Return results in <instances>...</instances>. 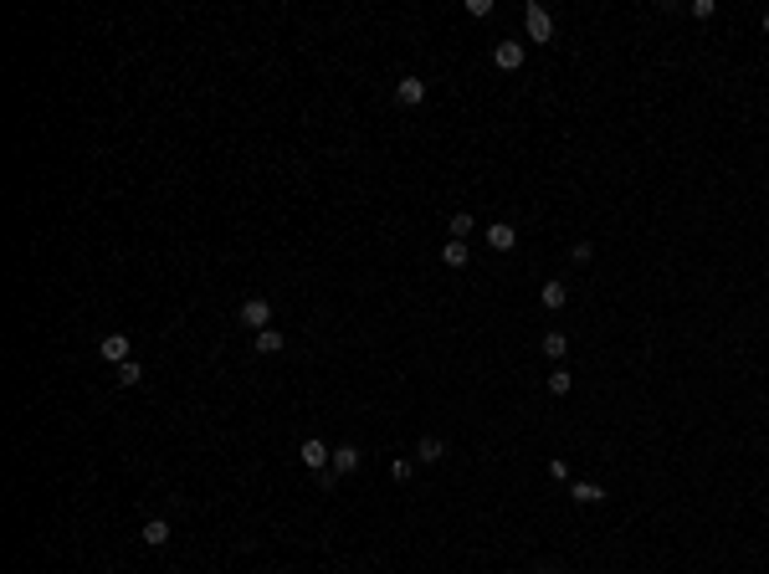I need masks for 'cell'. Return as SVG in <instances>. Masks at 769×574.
Masks as SVG:
<instances>
[{
	"label": "cell",
	"instance_id": "7a4b0ae2",
	"mask_svg": "<svg viewBox=\"0 0 769 574\" xmlns=\"http://www.w3.org/2000/svg\"><path fill=\"white\" fill-rule=\"evenodd\" d=\"M298 456H303V467L323 472L328 461H334V446H323V441H303V446H298Z\"/></svg>",
	"mask_w": 769,
	"mask_h": 574
},
{
	"label": "cell",
	"instance_id": "5b68a950",
	"mask_svg": "<svg viewBox=\"0 0 769 574\" xmlns=\"http://www.w3.org/2000/svg\"><path fill=\"white\" fill-rule=\"evenodd\" d=\"M493 62L503 72H513V67H523V41H503V47L493 52Z\"/></svg>",
	"mask_w": 769,
	"mask_h": 574
},
{
	"label": "cell",
	"instance_id": "5bb4252c",
	"mask_svg": "<svg viewBox=\"0 0 769 574\" xmlns=\"http://www.w3.org/2000/svg\"><path fill=\"white\" fill-rule=\"evenodd\" d=\"M539 303H544V308H564V282H544Z\"/></svg>",
	"mask_w": 769,
	"mask_h": 574
},
{
	"label": "cell",
	"instance_id": "9a60e30c",
	"mask_svg": "<svg viewBox=\"0 0 769 574\" xmlns=\"http://www.w3.org/2000/svg\"><path fill=\"white\" fill-rule=\"evenodd\" d=\"M139 380H144V364H139V359L118 364V385H139Z\"/></svg>",
	"mask_w": 769,
	"mask_h": 574
},
{
	"label": "cell",
	"instance_id": "52a82bcc",
	"mask_svg": "<svg viewBox=\"0 0 769 574\" xmlns=\"http://www.w3.org/2000/svg\"><path fill=\"white\" fill-rule=\"evenodd\" d=\"M328 467H334V477L354 472L359 467V446H334V461H328Z\"/></svg>",
	"mask_w": 769,
	"mask_h": 574
},
{
	"label": "cell",
	"instance_id": "9c48e42d",
	"mask_svg": "<svg viewBox=\"0 0 769 574\" xmlns=\"http://www.w3.org/2000/svg\"><path fill=\"white\" fill-rule=\"evenodd\" d=\"M513 241H518L513 226H503V220H498V226H488V247H493V252H508Z\"/></svg>",
	"mask_w": 769,
	"mask_h": 574
},
{
	"label": "cell",
	"instance_id": "30bf717a",
	"mask_svg": "<svg viewBox=\"0 0 769 574\" xmlns=\"http://www.w3.org/2000/svg\"><path fill=\"white\" fill-rule=\"evenodd\" d=\"M144 544H149V548L169 544V523H164V518H149V523H144Z\"/></svg>",
	"mask_w": 769,
	"mask_h": 574
},
{
	"label": "cell",
	"instance_id": "ba28073f",
	"mask_svg": "<svg viewBox=\"0 0 769 574\" xmlns=\"http://www.w3.org/2000/svg\"><path fill=\"white\" fill-rule=\"evenodd\" d=\"M569 497L590 507V502H605V488H600V482H575V488H569Z\"/></svg>",
	"mask_w": 769,
	"mask_h": 574
},
{
	"label": "cell",
	"instance_id": "7402d4cb",
	"mask_svg": "<svg viewBox=\"0 0 769 574\" xmlns=\"http://www.w3.org/2000/svg\"><path fill=\"white\" fill-rule=\"evenodd\" d=\"M764 31H769V11H764Z\"/></svg>",
	"mask_w": 769,
	"mask_h": 574
},
{
	"label": "cell",
	"instance_id": "d6986e66",
	"mask_svg": "<svg viewBox=\"0 0 769 574\" xmlns=\"http://www.w3.org/2000/svg\"><path fill=\"white\" fill-rule=\"evenodd\" d=\"M569 385H575V380H569V369H554V374H549V390H554V395H569Z\"/></svg>",
	"mask_w": 769,
	"mask_h": 574
},
{
	"label": "cell",
	"instance_id": "6da1fadb",
	"mask_svg": "<svg viewBox=\"0 0 769 574\" xmlns=\"http://www.w3.org/2000/svg\"><path fill=\"white\" fill-rule=\"evenodd\" d=\"M236 318L247 323V328H257V334H262V328H272V303H267V298H247Z\"/></svg>",
	"mask_w": 769,
	"mask_h": 574
},
{
	"label": "cell",
	"instance_id": "8fae6325",
	"mask_svg": "<svg viewBox=\"0 0 769 574\" xmlns=\"http://www.w3.org/2000/svg\"><path fill=\"white\" fill-rule=\"evenodd\" d=\"M442 261H447V267H467V241H447Z\"/></svg>",
	"mask_w": 769,
	"mask_h": 574
},
{
	"label": "cell",
	"instance_id": "44dd1931",
	"mask_svg": "<svg viewBox=\"0 0 769 574\" xmlns=\"http://www.w3.org/2000/svg\"><path fill=\"white\" fill-rule=\"evenodd\" d=\"M539 574H559V569H539Z\"/></svg>",
	"mask_w": 769,
	"mask_h": 574
},
{
	"label": "cell",
	"instance_id": "277c9868",
	"mask_svg": "<svg viewBox=\"0 0 769 574\" xmlns=\"http://www.w3.org/2000/svg\"><path fill=\"white\" fill-rule=\"evenodd\" d=\"M98 354H103L108 364H113V369H118V364H128V339H123V334H108V339L98 344Z\"/></svg>",
	"mask_w": 769,
	"mask_h": 574
},
{
	"label": "cell",
	"instance_id": "7c38bea8",
	"mask_svg": "<svg viewBox=\"0 0 769 574\" xmlns=\"http://www.w3.org/2000/svg\"><path fill=\"white\" fill-rule=\"evenodd\" d=\"M257 354H282V334L277 328H262L257 334Z\"/></svg>",
	"mask_w": 769,
	"mask_h": 574
},
{
	"label": "cell",
	"instance_id": "2e32d148",
	"mask_svg": "<svg viewBox=\"0 0 769 574\" xmlns=\"http://www.w3.org/2000/svg\"><path fill=\"white\" fill-rule=\"evenodd\" d=\"M564 349H569L564 334H544V354H549V359H564Z\"/></svg>",
	"mask_w": 769,
	"mask_h": 574
},
{
	"label": "cell",
	"instance_id": "4fadbf2b",
	"mask_svg": "<svg viewBox=\"0 0 769 574\" xmlns=\"http://www.w3.org/2000/svg\"><path fill=\"white\" fill-rule=\"evenodd\" d=\"M415 456H421V461H442V456H447V446H442L436 436H421V446H415Z\"/></svg>",
	"mask_w": 769,
	"mask_h": 574
},
{
	"label": "cell",
	"instance_id": "3957f363",
	"mask_svg": "<svg viewBox=\"0 0 769 574\" xmlns=\"http://www.w3.org/2000/svg\"><path fill=\"white\" fill-rule=\"evenodd\" d=\"M523 21H529V36H534V41H549V36H554V21H549L544 6H529V11H523Z\"/></svg>",
	"mask_w": 769,
	"mask_h": 574
},
{
	"label": "cell",
	"instance_id": "ffe728a7",
	"mask_svg": "<svg viewBox=\"0 0 769 574\" xmlns=\"http://www.w3.org/2000/svg\"><path fill=\"white\" fill-rule=\"evenodd\" d=\"M467 16H493V0H467Z\"/></svg>",
	"mask_w": 769,
	"mask_h": 574
},
{
	"label": "cell",
	"instance_id": "8992f818",
	"mask_svg": "<svg viewBox=\"0 0 769 574\" xmlns=\"http://www.w3.org/2000/svg\"><path fill=\"white\" fill-rule=\"evenodd\" d=\"M395 98H400L405 108H415V103L426 98V82H421V77H400V87H395Z\"/></svg>",
	"mask_w": 769,
	"mask_h": 574
},
{
	"label": "cell",
	"instance_id": "ac0fdd59",
	"mask_svg": "<svg viewBox=\"0 0 769 574\" xmlns=\"http://www.w3.org/2000/svg\"><path fill=\"white\" fill-rule=\"evenodd\" d=\"M467 231H472V215H467V210H456V215H451V241H461Z\"/></svg>",
	"mask_w": 769,
	"mask_h": 574
},
{
	"label": "cell",
	"instance_id": "e0dca14e",
	"mask_svg": "<svg viewBox=\"0 0 769 574\" xmlns=\"http://www.w3.org/2000/svg\"><path fill=\"white\" fill-rule=\"evenodd\" d=\"M390 477H395V482H410V477H415V461L395 456V461H390Z\"/></svg>",
	"mask_w": 769,
	"mask_h": 574
}]
</instances>
